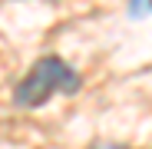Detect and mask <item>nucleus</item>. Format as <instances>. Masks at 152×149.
Segmentation results:
<instances>
[{"label": "nucleus", "instance_id": "obj_3", "mask_svg": "<svg viewBox=\"0 0 152 149\" xmlns=\"http://www.w3.org/2000/svg\"><path fill=\"white\" fill-rule=\"evenodd\" d=\"M89 149H129V146H119V142H96V146H89Z\"/></svg>", "mask_w": 152, "mask_h": 149}, {"label": "nucleus", "instance_id": "obj_1", "mask_svg": "<svg viewBox=\"0 0 152 149\" xmlns=\"http://www.w3.org/2000/svg\"><path fill=\"white\" fill-rule=\"evenodd\" d=\"M76 90H80V73L66 66L60 57H43L17 83L13 99H17V106L33 109V106H43L46 99H53L56 93H76Z\"/></svg>", "mask_w": 152, "mask_h": 149}, {"label": "nucleus", "instance_id": "obj_4", "mask_svg": "<svg viewBox=\"0 0 152 149\" xmlns=\"http://www.w3.org/2000/svg\"><path fill=\"white\" fill-rule=\"evenodd\" d=\"M149 7H152V0H149Z\"/></svg>", "mask_w": 152, "mask_h": 149}, {"label": "nucleus", "instance_id": "obj_2", "mask_svg": "<svg viewBox=\"0 0 152 149\" xmlns=\"http://www.w3.org/2000/svg\"><path fill=\"white\" fill-rule=\"evenodd\" d=\"M145 7H149V0H129V13H132V17H139Z\"/></svg>", "mask_w": 152, "mask_h": 149}]
</instances>
